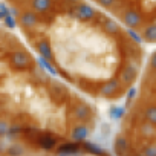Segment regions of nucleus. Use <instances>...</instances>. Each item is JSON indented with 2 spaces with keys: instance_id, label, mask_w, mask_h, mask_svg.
Segmentation results:
<instances>
[{
  "instance_id": "2",
  "label": "nucleus",
  "mask_w": 156,
  "mask_h": 156,
  "mask_svg": "<svg viewBox=\"0 0 156 156\" xmlns=\"http://www.w3.org/2000/svg\"><path fill=\"white\" fill-rule=\"evenodd\" d=\"M12 25L63 83L100 107L124 103L145 63L144 43L90 0Z\"/></svg>"
},
{
  "instance_id": "3",
  "label": "nucleus",
  "mask_w": 156,
  "mask_h": 156,
  "mask_svg": "<svg viewBox=\"0 0 156 156\" xmlns=\"http://www.w3.org/2000/svg\"><path fill=\"white\" fill-rule=\"evenodd\" d=\"M70 0H0L12 22L44 17L63 8Z\"/></svg>"
},
{
  "instance_id": "1",
  "label": "nucleus",
  "mask_w": 156,
  "mask_h": 156,
  "mask_svg": "<svg viewBox=\"0 0 156 156\" xmlns=\"http://www.w3.org/2000/svg\"><path fill=\"white\" fill-rule=\"evenodd\" d=\"M101 107L38 58L14 25L0 22V154L94 151Z\"/></svg>"
}]
</instances>
